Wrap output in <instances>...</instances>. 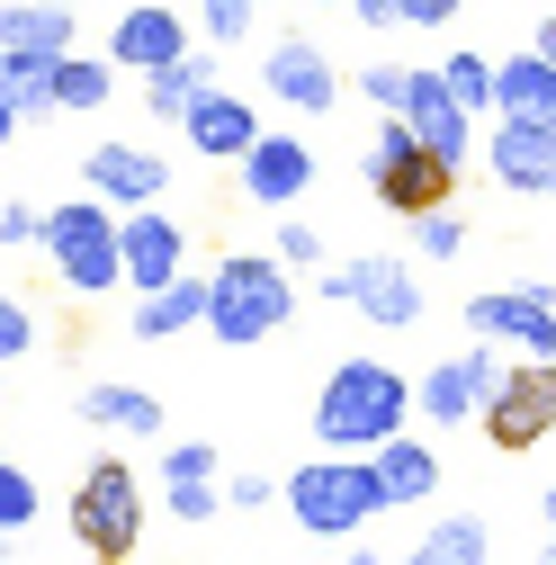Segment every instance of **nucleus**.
<instances>
[{
  "instance_id": "1",
  "label": "nucleus",
  "mask_w": 556,
  "mask_h": 565,
  "mask_svg": "<svg viewBox=\"0 0 556 565\" xmlns=\"http://www.w3.org/2000/svg\"><path fill=\"white\" fill-rule=\"evenodd\" d=\"M404 413H413V377H395L386 360H341L323 377V395H314V440L360 458V449L404 431Z\"/></svg>"
},
{
  "instance_id": "2",
  "label": "nucleus",
  "mask_w": 556,
  "mask_h": 565,
  "mask_svg": "<svg viewBox=\"0 0 556 565\" xmlns=\"http://www.w3.org/2000/svg\"><path fill=\"white\" fill-rule=\"evenodd\" d=\"M288 315H297V288H288V260H278V252H225L216 269H206V315L197 323L216 332V341L252 350Z\"/></svg>"
},
{
  "instance_id": "3",
  "label": "nucleus",
  "mask_w": 556,
  "mask_h": 565,
  "mask_svg": "<svg viewBox=\"0 0 556 565\" xmlns=\"http://www.w3.org/2000/svg\"><path fill=\"white\" fill-rule=\"evenodd\" d=\"M36 243H45L54 278H63L73 297H108V288H126V278H117V206H99L90 189L63 198V206H36Z\"/></svg>"
},
{
  "instance_id": "4",
  "label": "nucleus",
  "mask_w": 556,
  "mask_h": 565,
  "mask_svg": "<svg viewBox=\"0 0 556 565\" xmlns=\"http://www.w3.org/2000/svg\"><path fill=\"white\" fill-rule=\"evenodd\" d=\"M73 539H82L99 565H117V556L145 547V484H135L126 458H99V467L73 484Z\"/></svg>"
},
{
  "instance_id": "5",
  "label": "nucleus",
  "mask_w": 556,
  "mask_h": 565,
  "mask_svg": "<svg viewBox=\"0 0 556 565\" xmlns=\"http://www.w3.org/2000/svg\"><path fill=\"white\" fill-rule=\"evenodd\" d=\"M288 512L314 530V539H360L368 521H377V503H368V467L360 458H341V449H323L314 467H288Z\"/></svg>"
},
{
  "instance_id": "6",
  "label": "nucleus",
  "mask_w": 556,
  "mask_h": 565,
  "mask_svg": "<svg viewBox=\"0 0 556 565\" xmlns=\"http://www.w3.org/2000/svg\"><path fill=\"white\" fill-rule=\"evenodd\" d=\"M368 189L395 206V216H423V206H449L458 171H449L440 153H423L395 117H377V145H368Z\"/></svg>"
},
{
  "instance_id": "7",
  "label": "nucleus",
  "mask_w": 556,
  "mask_h": 565,
  "mask_svg": "<svg viewBox=\"0 0 556 565\" xmlns=\"http://www.w3.org/2000/svg\"><path fill=\"white\" fill-rule=\"evenodd\" d=\"M314 297H332V306H360L368 323H386V332H413L423 323V278H413L404 260H332L323 278H314Z\"/></svg>"
},
{
  "instance_id": "8",
  "label": "nucleus",
  "mask_w": 556,
  "mask_h": 565,
  "mask_svg": "<svg viewBox=\"0 0 556 565\" xmlns=\"http://www.w3.org/2000/svg\"><path fill=\"white\" fill-rule=\"evenodd\" d=\"M484 431H494V449H538L547 431H556V377H547V360H530V369H503L494 386H484Z\"/></svg>"
},
{
  "instance_id": "9",
  "label": "nucleus",
  "mask_w": 556,
  "mask_h": 565,
  "mask_svg": "<svg viewBox=\"0 0 556 565\" xmlns=\"http://www.w3.org/2000/svg\"><path fill=\"white\" fill-rule=\"evenodd\" d=\"M180 269H189L180 216H171V206H126V216H117V278L145 297V288H162V278H180Z\"/></svg>"
},
{
  "instance_id": "10",
  "label": "nucleus",
  "mask_w": 556,
  "mask_h": 565,
  "mask_svg": "<svg viewBox=\"0 0 556 565\" xmlns=\"http://www.w3.org/2000/svg\"><path fill=\"white\" fill-rule=\"evenodd\" d=\"M395 126H404L423 153H440L449 171L475 153V117H467V108L440 90V73H404V90H395Z\"/></svg>"
},
{
  "instance_id": "11",
  "label": "nucleus",
  "mask_w": 556,
  "mask_h": 565,
  "mask_svg": "<svg viewBox=\"0 0 556 565\" xmlns=\"http://www.w3.org/2000/svg\"><path fill=\"white\" fill-rule=\"evenodd\" d=\"M467 332L475 341H521L530 360H547L556 350V297L538 288V278L530 288H484V297H467Z\"/></svg>"
},
{
  "instance_id": "12",
  "label": "nucleus",
  "mask_w": 556,
  "mask_h": 565,
  "mask_svg": "<svg viewBox=\"0 0 556 565\" xmlns=\"http://www.w3.org/2000/svg\"><path fill=\"white\" fill-rule=\"evenodd\" d=\"M234 162H243V198H260V206H297V198L314 189V145H306V135L260 126Z\"/></svg>"
},
{
  "instance_id": "13",
  "label": "nucleus",
  "mask_w": 556,
  "mask_h": 565,
  "mask_svg": "<svg viewBox=\"0 0 556 565\" xmlns=\"http://www.w3.org/2000/svg\"><path fill=\"white\" fill-rule=\"evenodd\" d=\"M360 467H368V503L377 512H404V503H431V493H440V449L413 440V431L360 449Z\"/></svg>"
},
{
  "instance_id": "14",
  "label": "nucleus",
  "mask_w": 556,
  "mask_h": 565,
  "mask_svg": "<svg viewBox=\"0 0 556 565\" xmlns=\"http://www.w3.org/2000/svg\"><path fill=\"white\" fill-rule=\"evenodd\" d=\"M197 45V28L171 10V0H135V10L117 19V36H108V63L117 73H162V63H180Z\"/></svg>"
},
{
  "instance_id": "15",
  "label": "nucleus",
  "mask_w": 556,
  "mask_h": 565,
  "mask_svg": "<svg viewBox=\"0 0 556 565\" xmlns=\"http://www.w3.org/2000/svg\"><path fill=\"white\" fill-rule=\"evenodd\" d=\"M484 162H494V180L512 198H547L556 189V117H503Z\"/></svg>"
},
{
  "instance_id": "16",
  "label": "nucleus",
  "mask_w": 556,
  "mask_h": 565,
  "mask_svg": "<svg viewBox=\"0 0 556 565\" xmlns=\"http://www.w3.org/2000/svg\"><path fill=\"white\" fill-rule=\"evenodd\" d=\"M260 90H269L278 108H306V117H323V108L341 99V73L323 63V45H314V36H278V45L260 54Z\"/></svg>"
},
{
  "instance_id": "17",
  "label": "nucleus",
  "mask_w": 556,
  "mask_h": 565,
  "mask_svg": "<svg viewBox=\"0 0 556 565\" xmlns=\"http://www.w3.org/2000/svg\"><path fill=\"white\" fill-rule=\"evenodd\" d=\"M82 180H90V198L99 206H162V189H171V162L162 153H145V145H90V162H82Z\"/></svg>"
},
{
  "instance_id": "18",
  "label": "nucleus",
  "mask_w": 556,
  "mask_h": 565,
  "mask_svg": "<svg viewBox=\"0 0 556 565\" xmlns=\"http://www.w3.org/2000/svg\"><path fill=\"white\" fill-rule=\"evenodd\" d=\"M494 377H503V369H494V350L475 341V350L440 360V369H431L423 386H413V413H423V422H440V431H458V422H467V413L484 404V386H494Z\"/></svg>"
},
{
  "instance_id": "19",
  "label": "nucleus",
  "mask_w": 556,
  "mask_h": 565,
  "mask_svg": "<svg viewBox=\"0 0 556 565\" xmlns=\"http://www.w3.org/2000/svg\"><path fill=\"white\" fill-rule=\"evenodd\" d=\"M180 135H189V153H206V162H234L252 135H260V108H243L225 82H206L189 108H180Z\"/></svg>"
},
{
  "instance_id": "20",
  "label": "nucleus",
  "mask_w": 556,
  "mask_h": 565,
  "mask_svg": "<svg viewBox=\"0 0 556 565\" xmlns=\"http://www.w3.org/2000/svg\"><path fill=\"white\" fill-rule=\"evenodd\" d=\"M484 108H503V117H556V54L530 45V54L494 63V73H484Z\"/></svg>"
},
{
  "instance_id": "21",
  "label": "nucleus",
  "mask_w": 556,
  "mask_h": 565,
  "mask_svg": "<svg viewBox=\"0 0 556 565\" xmlns=\"http://www.w3.org/2000/svg\"><path fill=\"white\" fill-rule=\"evenodd\" d=\"M206 315V278L197 269H180V278H162V288H145V297H135V341H171V332H189Z\"/></svg>"
},
{
  "instance_id": "22",
  "label": "nucleus",
  "mask_w": 556,
  "mask_h": 565,
  "mask_svg": "<svg viewBox=\"0 0 556 565\" xmlns=\"http://www.w3.org/2000/svg\"><path fill=\"white\" fill-rule=\"evenodd\" d=\"M0 45L10 54H73V10H63V0H10V10H0Z\"/></svg>"
},
{
  "instance_id": "23",
  "label": "nucleus",
  "mask_w": 556,
  "mask_h": 565,
  "mask_svg": "<svg viewBox=\"0 0 556 565\" xmlns=\"http://www.w3.org/2000/svg\"><path fill=\"white\" fill-rule=\"evenodd\" d=\"M82 422L108 431V440H153L162 431V395H145V386H90L82 395Z\"/></svg>"
},
{
  "instance_id": "24",
  "label": "nucleus",
  "mask_w": 556,
  "mask_h": 565,
  "mask_svg": "<svg viewBox=\"0 0 556 565\" xmlns=\"http://www.w3.org/2000/svg\"><path fill=\"white\" fill-rule=\"evenodd\" d=\"M404 565H494V539H484L475 512H458V521H431L423 539H413Z\"/></svg>"
},
{
  "instance_id": "25",
  "label": "nucleus",
  "mask_w": 556,
  "mask_h": 565,
  "mask_svg": "<svg viewBox=\"0 0 556 565\" xmlns=\"http://www.w3.org/2000/svg\"><path fill=\"white\" fill-rule=\"evenodd\" d=\"M45 90H54V117H63V108H108V90H117V63H108V54H54Z\"/></svg>"
},
{
  "instance_id": "26",
  "label": "nucleus",
  "mask_w": 556,
  "mask_h": 565,
  "mask_svg": "<svg viewBox=\"0 0 556 565\" xmlns=\"http://www.w3.org/2000/svg\"><path fill=\"white\" fill-rule=\"evenodd\" d=\"M135 82H145V108L171 126V117H180V108H189L206 82H216V63H206V45H189L180 63H162V73H135Z\"/></svg>"
},
{
  "instance_id": "27",
  "label": "nucleus",
  "mask_w": 556,
  "mask_h": 565,
  "mask_svg": "<svg viewBox=\"0 0 556 565\" xmlns=\"http://www.w3.org/2000/svg\"><path fill=\"white\" fill-rule=\"evenodd\" d=\"M45 73H54L45 54H10V45H0V99L19 108V126H36V117H54V90H45Z\"/></svg>"
},
{
  "instance_id": "28",
  "label": "nucleus",
  "mask_w": 556,
  "mask_h": 565,
  "mask_svg": "<svg viewBox=\"0 0 556 565\" xmlns=\"http://www.w3.org/2000/svg\"><path fill=\"white\" fill-rule=\"evenodd\" d=\"M252 10L260 0H197V45L216 54V45H243L252 36Z\"/></svg>"
},
{
  "instance_id": "29",
  "label": "nucleus",
  "mask_w": 556,
  "mask_h": 565,
  "mask_svg": "<svg viewBox=\"0 0 556 565\" xmlns=\"http://www.w3.org/2000/svg\"><path fill=\"white\" fill-rule=\"evenodd\" d=\"M28 521H36V476L19 458H0V539H19Z\"/></svg>"
},
{
  "instance_id": "30",
  "label": "nucleus",
  "mask_w": 556,
  "mask_h": 565,
  "mask_svg": "<svg viewBox=\"0 0 556 565\" xmlns=\"http://www.w3.org/2000/svg\"><path fill=\"white\" fill-rule=\"evenodd\" d=\"M413 243H423L431 260H458L467 252V216L458 206H423V216H413Z\"/></svg>"
},
{
  "instance_id": "31",
  "label": "nucleus",
  "mask_w": 556,
  "mask_h": 565,
  "mask_svg": "<svg viewBox=\"0 0 556 565\" xmlns=\"http://www.w3.org/2000/svg\"><path fill=\"white\" fill-rule=\"evenodd\" d=\"M162 493H171V521H180V530H197V521H216V512H225L216 476H189V484H162Z\"/></svg>"
},
{
  "instance_id": "32",
  "label": "nucleus",
  "mask_w": 556,
  "mask_h": 565,
  "mask_svg": "<svg viewBox=\"0 0 556 565\" xmlns=\"http://www.w3.org/2000/svg\"><path fill=\"white\" fill-rule=\"evenodd\" d=\"M484 73H494L484 54H449V63H440V90H449V99L475 117V108H484Z\"/></svg>"
},
{
  "instance_id": "33",
  "label": "nucleus",
  "mask_w": 556,
  "mask_h": 565,
  "mask_svg": "<svg viewBox=\"0 0 556 565\" xmlns=\"http://www.w3.org/2000/svg\"><path fill=\"white\" fill-rule=\"evenodd\" d=\"M36 350V306H19V297H0V369H19Z\"/></svg>"
},
{
  "instance_id": "34",
  "label": "nucleus",
  "mask_w": 556,
  "mask_h": 565,
  "mask_svg": "<svg viewBox=\"0 0 556 565\" xmlns=\"http://www.w3.org/2000/svg\"><path fill=\"white\" fill-rule=\"evenodd\" d=\"M395 90H404V63H368V73H360V99L377 117H395Z\"/></svg>"
},
{
  "instance_id": "35",
  "label": "nucleus",
  "mask_w": 556,
  "mask_h": 565,
  "mask_svg": "<svg viewBox=\"0 0 556 565\" xmlns=\"http://www.w3.org/2000/svg\"><path fill=\"white\" fill-rule=\"evenodd\" d=\"M189 476H216V449H206V440H180L162 458V484H189Z\"/></svg>"
},
{
  "instance_id": "36",
  "label": "nucleus",
  "mask_w": 556,
  "mask_h": 565,
  "mask_svg": "<svg viewBox=\"0 0 556 565\" xmlns=\"http://www.w3.org/2000/svg\"><path fill=\"white\" fill-rule=\"evenodd\" d=\"M314 252H323V234H314V225H278V260H297V269H314Z\"/></svg>"
},
{
  "instance_id": "37",
  "label": "nucleus",
  "mask_w": 556,
  "mask_h": 565,
  "mask_svg": "<svg viewBox=\"0 0 556 565\" xmlns=\"http://www.w3.org/2000/svg\"><path fill=\"white\" fill-rule=\"evenodd\" d=\"M395 19H404V28H449L458 0H395Z\"/></svg>"
},
{
  "instance_id": "38",
  "label": "nucleus",
  "mask_w": 556,
  "mask_h": 565,
  "mask_svg": "<svg viewBox=\"0 0 556 565\" xmlns=\"http://www.w3.org/2000/svg\"><path fill=\"white\" fill-rule=\"evenodd\" d=\"M0 243H36V206L28 198H0Z\"/></svg>"
},
{
  "instance_id": "39",
  "label": "nucleus",
  "mask_w": 556,
  "mask_h": 565,
  "mask_svg": "<svg viewBox=\"0 0 556 565\" xmlns=\"http://www.w3.org/2000/svg\"><path fill=\"white\" fill-rule=\"evenodd\" d=\"M269 493H278L269 476H234V484H225V503H234V512H260V503H269Z\"/></svg>"
},
{
  "instance_id": "40",
  "label": "nucleus",
  "mask_w": 556,
  "mask_h": 565,
  "mask_svg": "<svg viewBox=\"0 0 556 565\" xmlns=\"http://www.w3.org/2000/svg\"><path fill=\"white\" fill-rule=\"evenodd\" d=\"M341 10H360V28H386V19H395V0H341Z\"/></svg>"
},
{
  "instance_id": "41",
  "label": "nucleus",
  "mask_w": 556,
  "mask_h": 565,
  "mask_svg": "<svg viewBox=\"0 0 556 565\" xmlns=\"http://www.w3.org/2000/svg\"><path fill=\"white\" fill-rule=\"evenodd\" d=\"M10 135H19V108H10V99H0V145H10Z\"/></svg>"
},
{
  "instance_id": "42",
  "label": "nucleus",
  "mask_w": 556,
  "mask_h": 565,
  "mask_svg": "<svg viewBox=\"0 0 556 565\" xmlns=\"http://www.w3.org/2000/svg\"><path fill=\"white\" fill-rule=\"evenodd\" d=\"M351 565H386V556H368V547H360V556H351Z\"/></svg>"
}]
</instances>
